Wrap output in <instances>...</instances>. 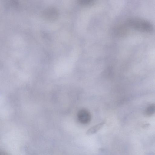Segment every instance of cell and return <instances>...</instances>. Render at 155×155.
Instances as JSON below:
<instances>
[{"instance_id": "4", "label": "cell", "mask_w": 155, "mask_h": 155, "mask_svg": "<svg viewBox=\"0 0 155 155\" xmlns=\"http://www.w3.org/2000/svg\"><path fill=\"white\" fill-rule=\"evenodd\" d=\"M155 106L154 104H152L149 105L146 109L145 114L148 116H152L155 113Z\"/></svg>"}, {"instance_id": "2", "label": "cell", "mask_w": 155, "mask_h": 155, "mask_svg": "<svg viewBox=\"0 0 155 155\" xmlns=\"http://www.w3.org/2000/svg\"><path fill=\"white\" fill-rule=\"evenodd\" d=\"M105 123L103 121L91 127L87 130L86 134L91 135L96 133L103 127Z\"/></svg>"}, {"instance_id": "5", "label": "cell", "mask_w": 155, "mask_h": 155, "mask_svg": "<svg viewBox=\"0 0 155 155\" xmlns=\"http://www.w3.org/2000/svg\"><path fill=\"white\" fill-rule=\"evenodd\" d=\"M0 155H10L7 152L0 150Z\"/></svg>"}, {"instance_id": "1", "label": "cell", "mask_w": 155, "mask_h": 155, "mask_svg": "<svg viewBox=\"0 0 155 155\" xmlns=\"http://www.w3.org/2000/svg\"><path fill=\"white\" fill-rule=\"evenodd\" d=\"M126 24L129 27L143 32L151 33L154 31L152 24L142 18H131L127 21Z\"/></svg>"}, {"instance_id": "3", "label": "cell", "mask_w": 155, "mask_h": 155, "mask_svg": "<svg viewBox=\"0 0 155 155\" xmlns=\"http://www.w3.org/2000/svg\"><path fill=\"white\" fill-rule=\"evenodd\" d=\"M81 116V122L84 124H87L89 123L91 120V115L89 112L87 110L83 111Z\"/></svg>"}]
</instances>
